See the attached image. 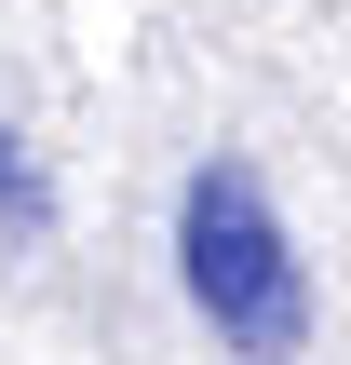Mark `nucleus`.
<instances>
[{
    "instance_id": "1",
    "label": "nucleus",
    "mask_w": 351,
    "mask_h": 365,
    "mask_svg": "<svg viewBox=\"0 0 351 365\" xmlns=\"http://www.w3.org/2000/svg\"><path fill=\"white\" fill-rule=\"evenodd\" d=\"M176 271H189V312L243 365H298V339H311V271H298V244H284V217H271V190L243 163H203L176 190Z\"/></svg>"
},
{
    "instance_id": "2",
    "label": "nucleus",
    "mask_w": 351,
    "mask_h": 365,
    "mask_svg": "<svg viewBox=\"0 0 351 365\" xmlns=\"http://www.w3.org/2000/svg\"><path fill=\"white\" fill-rule=\"evenodd\" d=\"M0 217H41V176H27V149L0 135Z\"/></svg>"
}]
</instances>
